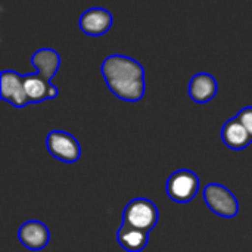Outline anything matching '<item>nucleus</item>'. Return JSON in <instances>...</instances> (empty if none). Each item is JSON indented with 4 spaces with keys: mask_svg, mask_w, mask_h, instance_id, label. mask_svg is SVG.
I'll use <instances>...</instances> for the list:
<instances>
[{
    "mask_svg": "<svg viewBox=\"0 0 252 252\" xmlns=\"http://www.w3.org/2000/svg\"><path fill=\"white\" fill-rule=\"evenodd\" d=\"M236 118L242 123V126L247 128V131L250 133L252 139V106H248V108H244L238 115Z\"/></svg>",
    "mask_w": 252,
    "mask_h": 252,
    "instance_id": "nucleus-14",
    "label": "nucleus"
},
{
    "mask_svg": "<svg viewBox=\"0 0 252 252\" xmlns=\"http://www.w3.org/2000/svg\"><path fill=\"white\" fill-rule=\"evenodd\" d=\"M46 146L52 157L66 164L77 162L81 155V148L77 139L65 131H50L46 139Z\"/></svg>",
    "mask_w": 252,
    "mask_h": 252,
    "instance_id": "nucleus-5",
    "label": "nucleus"
},
{
    "mask_svg": "<svg viewBox=\"0 0 252 252\" xmlns=\"http://www.w3.org/2000/svg\"><path fill=\"white\" fill-rule=\"evenodd\" d=\"M159 213L157 205L146 198H136L127 204L123 213V223L143 232H151L158 224Z\"/></svg>",
    "mask_w": 252,
    "mask_h": 252,
    "instance_id": "nucleus-2",
    "label": "nucleus"
},
{
    "mask_svg": "<svg viewBox=\"0 0 252 252\" xmlns=\"http://www.w3.org/2000/svg\"><path fill=\"white\" fill-rule=\"evenodd\" d=\"M100 71L106 86L118 99L137 102L145 96V69L133 58L123 55L108 56Z\"/></svg>",
    "mask_w": 252,
    "mask_h": 252,
    "instance_id": "nucleus-1",
    "label": "nucleus"
},
{
    "mask_svg": "<svg viewBox=\"0 0 252 252\" xmlns=\"http://www.w3.org/2000/svg\"><path fill=\"white\" fill-rule=\"evenodd\" d=\"M221 139L224 142V145L230 149L239 151V149H245L248 145L252 143L251 136L247 131V128L242 126V123L235 117L230 118L221 128Z\"/></svg>",
    "mask_w": 252,
    "mask_h": 252,
    "instance_id": "nucleus-11",
    "label": "nucleus"
},
{
    "mask_svg": "<svg viewBox=\"0 0 252 252\" xmlns=\"http://www.w3.org/2000/svg\"><path fill=\"white\" fill-rule=\"evenodd\" d=\"M204 199L208 208L220 217L233 219L239 213V202L235 195L219 183H210L204 189Z\"/></svg>",
    "mask_w": 252,
    "mask_h": 252,
    "instance_id": "nucleus-3",
    "label": "nucleus"
},
{
    "mask_svg": "<svg viewBox=\"0 0 252 252\" xmlns=\"http://www.w3.org/2000/svg\"><path fill=\"white\" fill-rule=\"evenodd\" d=\"M18 238L25 248L31 251H41L50 241V232L43 223L32 220L19 227Z\"/></svg>",
    "mask_w": 252,
    "mask_h": 252,
    "instance_id": "nucleus-8",
    "label": "nucleus"
},
{
    "mask_svg": "<svg viewBox=\"0 0 252 252\" xmlns=\"http://www.w3.org/2000/svg\"><path fill=\"white\" fill-rule=\"evenodd\" d=\"M31 63L43 78L50 81L61 66V56L53 49H40L31 56Z\"/></svg>",
    "mask_w": 252,
    "mask_h": 252,
    "instance_id": "nucleus-12",
    "label": "nucleus"
},
{
    "mask_svg": "<svg viewBox=\"0 0 252 252\" xmlns=\"http://www.w3.org/2000/svg\"><path fill=\"white\" fill-rule=\"evenodd\" d=\"M0 89L1 99L13 106L24 108L30 103L24 86V75H19L15 71H3L0 77Z\"/></svg>",
    "mask_w": 252,
    "mask_h": 252,
    "instance_id": "nucleus-6",
    "label": "nucleus"
},
{
    "mask_svg": "<svg viewBox=\"0 0 252 252\" xmlns=\"http://www.w3.org/2000/svg\"><path fill=\"white\" fill-rule=\"evenodd\" d=\"M24 86L30 103H38L47 99H55L58 96V89L40 74L24 75Z\"/></svg>",
    "mask_w": 252,
    "mask_h": 252,
    "instance_id": "nucleus-9",
    "label": "nucleus"
},
{
    "mask_svg": "<svg viewBox=\"0 0 252 252\" xmlns=\"http://www.w3.org/2000/svg\"><path fill=\"white\" fill-rule=\"evenodd\" d=\"M219 90L217 80L205 72L196 74L189 83V96L196 103H207L216 97Z\"/></svg>",
    "mask_w": 252,
    "mask_h": 252,
    "instance_id": "nucleus-10",
    "label": "nucleus"
},
{
    "mask_svg": "<svg viewBox=\"0 0 252 252\" xmlns=\"http://www.w3.org/2000/svg\"><path fill=\"white\" fill-rule=\"evenodd\" d=\"M117 241L126 251L142 252L146 248L149 238H148V232L139 230L136 227L123 223L117 232Z\"/></svg>",
    "mask_w": 252,
    "mask_h": 252,
    "instance_id": "nucleus-13",
    "label": "nucleus"
},
{
    "mask_svg": "<svg viewBox=\"0 0 252 252\" xmlns=\"http://www.w3.org/2000/svg\"><path fill=\"white\" fill-rule=\"evenodd\" d=\"M112 27V15L102 7H92L80 16V28L92 37L103 35Z\"/></svg>",
    "mask_w": 252,
    "mask_h": 252,
    "instance_id": "nucleus-7",
    "label": "nucleus"
},
{
    "mask_svg": "<svg viewBox=\"0 0 252 252\" xmlns=\"http://www.w3.org/2000/svg\"><path fill=\"white\" fill-rule=\"evenodd\" d=\"M199 189V179L190 170L174 171L167 180V195L179 204L190 202Z\"/></svg>",
    "mask_w": 252,
    "mask_h": 252,
    "instance_id": "nucleus-4",
    "label": "nucleus"
}]
</instances>
